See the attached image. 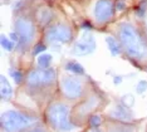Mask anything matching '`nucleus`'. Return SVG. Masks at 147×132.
Masks as SVG:
<instances>
[{"mask_svg":"<svg viewBox=\"0 0 147 132\" xmlns=\"http://www.w3.org/2000/svg\"><path fill=\"white\" fill-rule=\"evenodd\" d=\"M55 81V70L53 68H35L30 70L26 76V84L30 87L48 86Z\"/></svg>","mask_w":147,"mask_h":132,"instance_id":"obj_6","label":"nucleus"},{"mask_svg":"<svg viewBox=\"0 0 147 132\" xmlns=\"http://www.w3.org/2000/svg\"><path fill=\"white\" fill-rule=\"evenodd\" d=\"M35 121V117L15 110L4 111L1 113V118H0L1 128L4 132H20L22 130L29 127Z\"/></svg>","mask_w":147,"mask_h":132,"instance_id":"obj_3","label":"nucleus"},{"mask_svg":"<svg viewBox=\"0 0 147 132\" xmlns=\"http://www.w3.org/2000/svg\"><path fill=\"white\" fill-rule=\"evenodd\" d=\"M14 32L18 34L19 40L16 49L20 53L28 50L29 45L35 38V25L28 16H18L14 22Z\"/></svg>","mask_w":147,"mask_h":132,"instance_id":"obj_4","label":"nucleus"},{"mask_svg":"<svg viewBox=\"0 0 147 132\" xmlns=\"http://www.w3.org/2000/svg\"><path fill=\"white\" fill-rule=\"evenodd\" d=\"M121 82H122V77L116 76L115 78H113V83H115V84H118V83H121Z\"/></svg>","mask_w":147,"mask_h":132,"instance_id":"obj_25","label":"nucleus"},{"mask_svg":"<svg viewBox=\"0 0 147 132\" xmlns=\"http://www.w3.org/2000/svg\"><path fill=\"white\" fill-rule=\"evenodd\" d=\"M0 43H1L3 49L8 50V52H11V50L14 49V47H15V43L13 42V40H11L10 38L5 37L4 34H1V39H0Z\"/></svg>","mask_w":147,"mask_h":132,"instance_id":"obj_17","label":"nucleus"},{"mask_svg":"<svg viewBox=\"0 0 147 132\" xmlns=\"http://www.w3.org/2000/svg\"><path fill=\"white\" fill-rule=\"evenodd\" d=\"M10 76H11V78L14 79V82L15 84H20L23 82V73L20 72V70H18V69H11L10 70Z\"/></svg>","mask_w":147,"mask_h":132,"instance_id":"obj_18","label":"nucleus"},{"mask_svg":"<svg viewBox=\"0 0 147 132\" xmlns=\"http://www.w3.org/2000/svg\"><path fill=\"white\" fill-rule=\"evenodd\" d=\"M111 116L116 120H119V121H129L131 120V112L128 111V108L125 107L123 104H118L116 106L115 110L111 111Z\"/></svg>","mask_w":147,"mask_h":132,"instance_id":"obj_10","label":"nucleus"},{"mask_svg":"<svg viewBox=\"0 0 147 132\" xmlns=\"http://www.w3.org/2000/svg\"><path fill=\"white\" fill-rule=\"evenodd\" d=\"M101 122H102L101 116H98V114H94V116H92L91 118H89V125H91V127H92V128L99 127Z\"/></svg>","mask_w":147,"mask_h":132,"instance_id":"obj_20","label":"nucleus"},{"mask_svg":"<svg viewBox=\"0 0 147 132\" xmlns=\"http://www.w3.org/2000/svg\"><path fill=\"white\" fill-rule=\"evenodd\" d=\"M73 39L71 26L65 24H55L49 26L45 32V40L51 44H65Z\"/></svg>","mask_w":147,"mask_h":132,"instance_id":"obj_5","label":"nucleus"},{"mask_svg":"<svg viewBox=\"0 0 147 132\" xmlns=\"http://www.w3.org/2000/svg\"><path fill=\"white\" fill-rule=\"evenodd\" d=\"M64 68L68 70V72H71L73 74H77V76H82V74H84V68H83V66L78 62H74V60L67 62Z\"/></svg>","mask_w":147,"mask_h":132,"instance_id":"obj_13","label":"nucleus"},{"mask_svg":"<svg viewBox=\"0 0 147 132\" xmlns=\"http://www.w3.org/2000/svg\"><path fill=\"white\" fill-rule=\"evenodd\" d=\"M115 4H116V10H118V12H123L127 8L126 1H123V0H117Z\"/></svg>","mask_w":147,"mask_h":132,"instance_id":"obj_22","label":"nucleus"},{"mask_svg":"<svg viewBox=\"0 0 147 132\" xmlns=\"http://www.w3.org/2000/svg\"><path fill=\"white\" fill-rule=\"evenodd\" d=\"M28 132H45L43 128H33V130H30V131H28Z\"/></svg>","mask_w":147,"mask_h":132,"instance_id":"obj_26","label":"nucleus"},{"mask_svg":"<svg viewBox=\"0 0 147 132\" xmlns=\"http://www.w3.org/2000/svg\"><path fill=\"white\" fill-rule=\"evenodd\" d=\"M147 91V81H140L136 86V92L137 93H145Z\"/></svg>","mask_w":147,"mask_h":132,"instance_id":"obj_21","label":"nucleus"},{"mask_svg":"<svg viewBox=\"0 0 147 132\" xmlns=\"http://www.w3.org/2000/svg\"><path fill=\"white\" fill-rule=\"evenodd\" d=\"M47 121L57 131L69 132L74 128V125L71 122L69 117V108L64 103H53L48 107L45 112Z\"/></svg>","mask_w":147,"mask_h":132,"instance_id":"obj_2","label":"nucleus"},{"mask_svg":"<svg viewBox=\"0 0 147 132\" xmlns=\"http://www.w3.org/2000/svg\"><path fill=\"white\" fill-rule=\"evenodd\" d=\"M82 28H83V29L91 30V29H92V25H91V23H89V22H83V23H82Z\"/></svg>","mask_w":147,"mask_h":132,"instance_id":"obj_24","label":"nucleus"},{"mask_svg":"<svg viewBox=\"0 0 147 132\" xmlns=\"http://www.w3.org/2000/svg\"><path fill=\"white\" fill-rule=\"evenodd\" d=\"M92 132H99V131H92Z\"/></svg>","mask_w":147,"mask_h":132,"instance_id":"obj_27","label":"nucleus"},{"mask_svg":"<svg viewBox=\"0 0 147 132\" xmlns=\"http://www.w3.org/2000/svg\"><path fill=\"white\" fill-rule=\"evenodd\" d=\"M147 12V0H141L135 8V14L140 18H143Z\"/></svg>","mask_w":147,"mask_h":132,"instance_id":"obj_16","label":"nucleus"},{"mask_svg":"<svg viewBox=\"0 0 147 132\" xmlns=\"http://www.w3.org/2000/svg\"><path fill=\"white\" fill-rule=\"evenodd\" d=\"M117 32L122 48L131 58L137 60L147 58V42L137 28L129 23H123L119 25Z\"/></svg>","mask_w":147,"mask_h":132,"instance_id":"obj_1","label":"nucleus"},{"mask_svg":"<svg viewBox=\"0 0 147 132\" xmlns=\"http://www.w3.org/2000/svg\"><path fill=\"white\" fill-rule=\"evenodd\" d=\"M106 43H107V47H108V50L111 52V54L113 57L121 54L122 45H121V43H119L116 38H113V37H111V35L106 37Z\"/></svg>","mask_w":147,"mask_h":132,"instance_id":"obj_12","label":"nucleus"},{"mask_svg":"<svg viewBox=\"0 0 147 132\" xmlns=\"http://www.w3.org/2000/svg\"><path fill=\"white\" fill-rule=\"evenodd\" d=\"M61 89L65 98L77 100L83 94V83L78 77L65 76L61 81Z\"/></svg>","mask_w":147,"mask_h":132,"instance_id":"obj_7","label":"nucleus"},{"mask_svg":"<svg viewBox=\"0 0 147 132\" xmlns=\"http://www.w3.org/2000/svg\"><path fill=\"white\" fill-rule=\"evenodd\" d=\"M115 10L116 4L112 0H98L96 3L94 10H93L96 22L99 24H105V23L109 22L115 15Z\"/></svg>","mask_w":147,"mask_h":132,"instance_id":"obj_8","label":"nucleus"},{"mask_svg":"<svg viewBox=\"0 0 147 132\" xmlns=\"http://www.w3.org/2000/svg\"><path fill=\"white\" fill-rule=\"evenodd\" d=\"M45 49H47V45H44L43 43H38V44H35V45H34L32 54H33L34 57H38V56H40V54L44 52Z\"/></svg>","mask_w":147,"mask_h":132,"instance_id":"obj_19","label":"nucleus"},{"mask_svg":"<svg viewBox=\"0 0 147 132\" xmlns=\"http://www.w3.org/2000/svg\"><path fill=\"white\" fill-rule=\"evenodd\" d=\"M53 19V13L48 8H43L38 12V20L42 25H48L51 23V20Z\"/></svg>","mask_w":147,"mask_h":132,"instance_id":"obj_14","label":"nucleus"},{"mask_svg":"<svg viewBox=\"0 0 147 132\" xmlns=\"http://www.w3.org/2000/svg\"><path fill=\"white\" fill-rule=\"evenodd\" d=\"M0 83H1V87H0V97H1L3 101H8L10 100L11 96H13V88L10 86V83L8 82L5 76L0 77Z\"/></svg>","mask_w":147,"mask_h":132,"instance_id":"obj_11","label":"nucleus"},{"mask_svg":"<svg viewBox=\"0 0 147 132\" xmlns=\"http://www.w3.org/2000/svg\"><path fill=\"white\" fill-rule=\"evenodd\" d=\"M9 38H10L14 43H18V40H19V37H18V34H16L15 32H11L10 34H9Z\"/></svg>","mask_w":147,"mask_h":132,"instance_id":"obj_23","label":"nucleus"},{"mask_svg":"<svg viewBox=\"0 0 147 132\" xmlns=\"http://www.w3.org/2000/svg\"><path fill=\"white\" fill-rule=\"evenodd\" d=\"M52 60H53L52 54H49V53H43V54H40V56L38 57V59H36V64H38L39 68L47 69V68H51Z\"/></svg>","mask_w":147,"mask_h":132,"instance_id":"obj_15","label":"nucleus"},{"mask_svg":"<svg viewBox=\"0 0 147 132\" xmlns=\"http://www.w3.org/2000/svg\"><path fill=\"white\" fill-rule=\"evenodd\" d=\"M94 49H96L94 37L89 34V33H87L78 42H76V44L72 48V54L78 57H84V56H88V54H92L94 52Z\"/></svg>","mask_w":147,"mask_h":132,"instance_id":"obj_9","label":"nucleus"}]
</instances>
